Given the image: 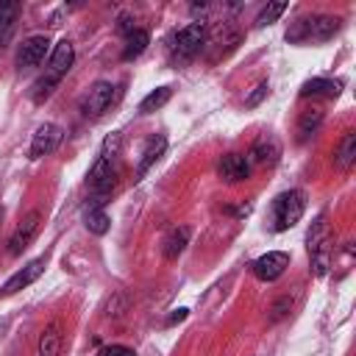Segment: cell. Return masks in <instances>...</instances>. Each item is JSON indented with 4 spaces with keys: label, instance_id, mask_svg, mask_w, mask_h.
I'll list each match as a JSON object with an SVG mask.
<instances>
[{
    "label": "cell",
    "instance_id": "cell-1",
    "mask_svg": "<svg viewBox=\"0 0 356 356\" xmlns=\"http://www.w3.org/2000/svg\"><path fill=\"white\" fill-rule=\"evenodd\" d=\"M339 25H342V19L339 17H328V14L300 17L286 31V42H325L339 31Z\"/></svg>",
    "mask_w": 356,
    "mask_h": 356
},
{
    "label": "cell",
    "instance_id": "cell-2",
    "mask_svg": "<svg viewBox=\"0 0 356 356\" xmlns=\"http://www.w3.org/2000/svg\"><path fill=\"white\" fill-rule=\"evenodd\" d=\"M306 211V195L300 189L281 192L273 200V231H286L292 228Z\"/></svg>",
    "mask_w": 356,
    "mask_h": 356
},
{
    "label": "cell",
    "instance_id": "cell-3",
    "mask_svg": "<svg viewBox=\"0 0 356 356\" xmlns=\"http://www.w3.org/2000/svg\"><path fill=\"white\" fill-rule=\"evenodd\" d=\"M206 44V25L203 22H189L186 28H181L172 39V61H189L200 53V47Z\"/></svg>",
    "mask_w": 356,
    "mask_h": 356
},
{
    "label": "cell",
    "instance_id": "cell-4",
    "mask_svg": "<svg viewBox=\"0 0 356 356\" xmlns=\"http://www.w3.org/2000/svg\"><path fill=\"white\" fill-rule=\"evenodd\" d=\"M111 100H114V86H111L108 81H97V83H92V86L83 92V97H81V111H83V117H100V114L111 106Z\"/></svg>",
    "mask_w": 356,
    "mask_h": 356
},
{
    "label": "cell",
    "instance_id": "cell-5",
    "mask_svg": "<svg viewBox=\"0 0 356 356\" xmlns=\"http://www.w3.org/2000/svg\"><path fill=\"white\" fill-rule=\"evenodd\" d=\"M47 53H50V39H47L44 33H33V36H28V39L17 47V67H19V70L39 67Z\"/></svg>",
    "mask_w": 356,
    "mask_h": 356
},
{
    "label": "cell",
    "instance_id": "cell-6",
    "mask_svg": "<svg viewBox=\"0 0 356 356\" xmlns=\"http://www.w3.org/2000/svg\"><path fill=\"white\" fill-rule=\"evenodd\" d=\"M72 61H75V47H72V42H70V39L56 42V47L50 50L47 67H44V78H50V81H56V83H58V81L70 72Z\"/></svg>",
    "mask_w": 356,
    "mask_h": 356
},
{
    "label": "cell",
    "instance_id": "cell-7",
    "mask_svg": "<svg viewBox=\"0 0 356 356\" xmlns=\"http://www.w3.org/2000/svg\"><path fill=\"white\" fill-rule=\"evenodd\" d=\"M39 225H42V214H39V211H28V214L19 220V225L14 228L11 239H8V253H11V256H19V253L36 239Z\"/></svg>",
    "mask_w": 356,
    "mask_h": 356
},
{
    "label": "cell",
    "instance_id": "cell-8",
    "mask_svg": "<svg viewBox=\"0 0 356 356\" xmlns=\"http://www.w3.org/2000/svg\"><path fill=\"white\" fill-rule=\"evenodd\" d=\"M286 267H289V253H284V250H267L264 256H259L250 264V270L259 281H275L284 275Z\"/></svg>",
    "mask_w": 356,
    "mask_h": 356
},
{
    "label": "cell",
    "instance_id": "cell-9",
    "mask_svg": "<svg viewBox=\"0 0 356 356\" xmlns=\"http://www.w3.org/2000/svg\"><path fill=\"white\" fill-rule=\"evenodd\" d=\"M61 139H64V131H61V125H56V122H44V125H39L36 128V134H33V139H31V159H42V156H50L58 145H61Z\"/></svg>",
    "mask_w": 356,
    "mask_h": 356
},
{
    "label": "cell",
    "instance_id": "cell-10",
    "mask_svg": "<svg viewBox=\"0 0 356 356\" xmlns=\"http://www.w3.org/2000/svg\"><path fill=\"white\" fill-rule=\"evenodd\" d=\"M44 267H47V261H44V256H39V259H33V261H28L22 270H17L6 284H3V289H0V298H8V295H17L19 289H25V286H31L42 273H44Z\"/></svg>",
    "mask_w": 356,
    "mask_h": 356
},
{
    "label": "cell",
    "instance_id": "cell-11",
    "mask_svg": "<svg viewBox=\"0 0 356 356\" xmlns=\"http://www.w3.org/2000/svg\"><path fill=\"white\" fill-rule=\"evenodd\" d=\"M217 172H220V178H225L228 184H236V181H245V178H248L250 161H248L245 156H239V153H225V156L220 159V164H217Z\"/></svg>",
    "mask_w": 356,
    "mask_h": 356
},
{
    "label": "cell",
    "instance_id": "cell-12",
    "mask_svg": "<svg viewBox=\"0 0 356 356\" xmlns=\"http://www.w3.org/2000/svg\"><path fill=\"white\" fill-rule=\"evenodd\" d=\"M278 156H281V145L275 136H267V134L261 139H256V145L250 147V161H256V164H275Z\"/></svg>",
    "mask_w": 356,
    "mask_h": 356
},
{
    "label": "cell",
    "instance_id": "cell-13",
    "mask_svg": "<svg viewBox=\"0 0 356 356\" xmlns=\"http://www.w3.org/2000/svg\"><path fill=\"white\" fill-rule=\"evenodd\" d=\"M164 147H167V139H164L161 134H156V136L147 139V145H145V150H142V159H139V167H136V175H139V178H142V175L161 159Z\"/></svg>",
    "mask_w": 356,
    "mask_h": 356
},
{
    "label": "cell",
    "instance_id": "cell-14",
    "mask_svg": "<svg viewBox=\"0 0 356 356\" xmlns=\"http://www.w3.org/2000/svg\"><path fill=\"white\" fill-rule=\"evenodd\" d=\"M339 89H342L339 81H331V78H312V81H306V83L300 86V97H320V95L337 97Z\"/></svg>",
    "mask_w": 356,
    "mask_h": 356
},
{
    "label": "cell",
    "instance_id": "cell-15",
    "mask_svg": "<svg viewBox=\"0 0 356 356\" xmlns=\"http://www.w3.org/2000/svg\"><path fill=\"white\" fill-rule=\"evenodd\" d=\"M186 245H189V228H186V225H178V228H172V231L164 236L161 250H164L167 259H178Z\"/></svg>",
    "mask_w": 356,
    "mask_h": 356
},
{
    "label": "cell",
    "instance_id": "cell-16",
    "mask_svg": "<svg viewBox=\"0 0 356 356\" xmlns=\"http://www.w3.org/2000/svg\"><path fill=\"white\" fill-rule=\"evenodd\" d=\"M150 44V33L145 28H134L128 36H125V50H122V58L131 61V58H139L145 53V47Z\"/></svg>",
    "mask_w": 356,
    "mask_h": 356
},
{
    "label": "cell",
    "instance_id": "cell-17",
    "mask_svg": "<svg viewBox=\"0 0 356 356\" xmlns=\"http://www.w3.org/2000/svg\"><path fill=\"white\" fill-rule=\"evenodd\" d=\"M61 353V328L58 323H50L39 337V356H58Z\"/></svg>",
    "mask_w": 356,
    "mask_h": 356
},
{
    "label": "cell",
    "instance_id": "cell-18",
    "mask_svg": "<svg viewBox=\"0 0 356 356\" xmlns=\"http://www.w3.org/2000/svg\"><path fill=\"white\" fill-rule=\"evenodd\" d=\"M334 161H337V167H342V170H348V167L356 161V131H348V134L342 136V142L337 145Z\"/></svg>",
    "mask_w": 356,
    "mask_h": 356
},
{
    "label": "cell",
    "instance_id": "cell-19",
    "mask_svg": "<svg viewBox=\"0 0 356 356\" xmlns=\"http://www.w3.org/2000/svg\"><path fill=\"white\" fill-rule=\"evenodd\" d=\"M83 225H86V231H89V234L103 236V234L108 231V225H111V217H108L100 206H89V209L83 211Z\"/></svg>",
    "mask_w": 356,
    "mask_h": 356
},
{
    "label": "cell",
    "instance_id": "cell-20",
    "mask_svg": "<svg viewBox=\"0 0 356 356\" xmlns=\"http://www.w3.org/2000/svg\"><path fill=\"white\" fill-rule=\"evenodd\" d=\"M320 122H323V111H320V108H309V111H303L300 120H298V139L306 142L309 136H314L317 128H320Z\"/></svg>",
    "mask_w": 356,
    "mask_h": 356
},
{
    "label": "cell",
    "instance_id": "cell-21",
    "mask_svg": "<svg viewBox=\"0 0 356 356\" xmlns=\"http://www.w3.org/2000/svg\"><path fill=\"white\" fill-rule=\"evenodd\" d=\"M170 97H172V89H170V86H159V89H153V92H150V95H147V97L139 103V111H142V114L159 111V108H161V106H164Z\"/></svg>",
    "mask_w": 356,
    "mask_h": 356
},
{
    "label": "cell",
    "instance_id": "cell-22",
    "mask_svg": "<svg viewBox=\"0 0 356 356\" xmlns=\"http://www.w3.org/2000/svg\"><path fill=\"white\" fill-rule=\"evenodd\" d=\"M17 14H19V6L17 3H0V39H8Z\"/></svg>",
    "mask_w": 356,
    "mask_h": 356
},
{
    "label": "cell",
    "instance_id": "cell-23",
    "mask_svg": "<svg viewBox=\"0 0 356 356\" xmlns=\"http://www.w3.org/2000/svg\"><path fill=\"white\" fill-rule=\"evenodd\" d=\"M120 150H122V136L114 131L106 136L103 147H100V159H108V161H120Z\"/></svg>",
    "mask_w": 356,
    "mask_h": 356
},
{
    "label": "cell",
    "instance_id": "cell-24",
    "mask_svg": "<svg viewBox=\"0 0 356 356\" xmlns=\"http://www.w3.org/2000/svg\"><path fill=\"white\" fill-rule=\"evenodd\" d=\"M284 11H286V3H270V6H264V8L259 11V17H256V25H259V28H264V25L275 22V19H278Z\"/></svg>",
    "mask_w": 356,
    "mask_h": 356
},
{
    "label": "cell",
    "instance_id": "cell-25",
    "mask_svg": "<svg viewBox=\"0 0 356 356\" xmlns=\"http://www.w3.org/2000/svg\"><path fill=\"white\" fill-rule=\"evenodd\" d=\"M267 92H270V83H267V81H261V83H259V86H256V89H253V92L245 97V106H248V108L259 106V103L267 97Z\"/></svg>",
    "mask_w": 356,
    "mask_h": 356
},
{
    "label": "cell",
    "instance_id": "cell-26",
    "mask_svg": "<svg viewBox=\"0 0 356 356\" xmlns=\"http://www.w3.org/2000/svg\"><path fill=\"white\" fill-rule=\"evenodd\" d=\"M97 356H136V350L128 345H106V348H100Z\"/></svg>",
    "mask_w": 356,
    "mask_h": 356
},
{
    "label": "cell",
    "instance_id": "cell-27",
    "mask_svg": "<svg viewBox=\"0 0 356 356\" xmlns=\"http://www.w3.org/2000/svg\"><path fill=\"white\" fill-rule=\"evenodd\" d=\"M284 309H289V300H286V298H284V300H278V303L273 306V312H275V314H273V320H278V317H284V314H286Z\"/></svg>",
    "mask_w": 356,
    "mask_h": 356
},
{
    "label": "cell",
    "instance_id": "cell-28",
    "mask_svg": "<svg viewBox=\"0 0 356 356\" xmlns=\"http://www.w3.org/2000/svg\"><path fill=\"white\" fill-rule=\"evenodd\" d=\"M181 320H186V309H175V314L170 317V323H181Z\"/></svg>",
    "mask_w": 356,
    "mask_h": 356
},
{
    "label": "cell",
    "instance_id": "cell-29",
    "mask_svg": "<svg viewBox=\"0 0 356 356\" xmlns=\"http://www.w3.org/2000/svg\"><path fill=\"white\" fill-rule=\"evenodd\" d=\"M3 44H6V39H0V56H3Z\"/></svg>",
    "mask_w": 356,
    "mask_h": 356
}]
</instances>
